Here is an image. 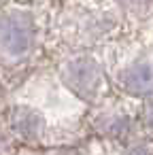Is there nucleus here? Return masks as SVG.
Segmentation results:
<instances>
[{
	"label": "nucleus",
	"mask_w": 153,
	"mask_h": 155,
	"mask_svg": "<svg viewBox=\"0 0 153 155\" xmlns=\"http://www.w3.org/2000/svg\"><path fill=\"white\" fill-rule=\"evenodd\" d=\"M128 17L113 0H66L53 17V32L66 51H91L113 41Z\"/></svg>",
	"instance_id": "f257e3e1"
},
{
	"label": "nucleus",
	"mask_w": 153,
	"mask_h": 155,
	"mask_svg": "<svg viewBox=\"0 0 153 155\" xmlns=\"http://www.w3.org/2000/svg\"><path fill=\"white\" fill-rule=\"evenodd\" d=\"M113 87L132 98H149L153 96V58L147 53H138L125 64H121L113 74Z\"/></svg>",
	"instance_id": "20e7f679"
},
{
	"label": "nucleus",
	"mask_w": 153,
	"mask_h": 155,
	"mask_svg": "<svg viewBox=\"0 0 153 155\" xmlns=\"http://www.w3.org/2000/svg\"><path fill=\"white\" fill-rule=\"evenodd\" d=\"M113 2L123 11V15L136 21H145L153 15V0H113Z\"/></svg>",
	"instance_id": "0eeeda50"
},
{
	"label": "nucleus",
	"mask_w": 153,
	"mask_h": 155,
	"mask_svg": "<svg viewBox=\"0 0 153 155\" xmlns=\"http://www.w3.org/2000/svg\"><path fill=\"white\" fill-rule=\"evenodd\" d=\"M5 127L7 132H11V136L17 142L24 144H41L47 132V121L45 117L26 104H17L11 106L5 115Z\"/></svg>",
	"instance_id": "39448f33"
},
{
	"label": "nucleus",
	"mask_w": 153,
	"mask_h": 155,
	"mask_svg": "<svg viewBox=\"0 0 153 155\" xmlns=\"http://www.w3.org/2000/svg\"><path fill=\"white\" fill-rule=\"evenodd\" d=\"M89 123L100 136L108 140H128L134 132V117L123 106H117V104L94 106Z\"/></svg>",
	"instance_id": "423d86ee"
},
{
	"label": "nucleus",
	"mask_w": 153,
	"mask_h": 155,
	"mask_svg": "<svg viewBox=\"0 0 153 155\" xmlns=\"http://www.w3.org/2000/svg\"><path fill=\"white\" fill-rule=\"evenodd\" d=\"M125 155H153V153H151L149 144H145V142H132L128 147Z\"/></svg>",
	"instance_id": "1a4fd4ad"
},
{
	"label": "nucleus",
	"mask_w": 153,
	"mask_h": 155,
	"mask_svg": "<svg viewBox=\"0 0 153 155\" xmlns=\"http://www.w3.org/2000/svg\"><path fill=\"white\" fill-rule=\"evenodd\" d=\"M138 123L153 138V96L142 100V106H140V113H138Z\"/></svg>",
	"instance_id": "6e6552de"
},
{
	"label": "nucleus",
	"mask_w": 153,
	"mask_h": 155,
	"mask_svg": "<svg viewBox=\"0 0 153 155\" xmlns=\"http://www.w3.org/2000/svg\"><path fill=\"white\" fill-rule=\"evenodd\" d=\"M11 2H17V5H26V7H36V5L49 2V0H2V7H5V5H11Z\"/></svg>",
	"instance_id": "9d476101"
},
{
	"label": "nucleus",
	"mask_w": 153,
	"mask_h": 155,
	"mask_svg": "<svg viewBox=\"0 0 153 155\" xmlns=\"http://www.w3.org/2000/svg\"><path fill=\"white\" fill-rule=\"evenodd\" d=\"M41 43V24L34 7L5 5L0 17V53L5 72L32 62Z\"/></svg>",
	"instance_id": "f03ea898"
},
{
	"label": "nucleus",
	"mask_w": 153,
	"mask_h": 155,
	"mask_svg": "<svg viewBox=\"0 0 153 155\" xmlns=\"http://www.w3.org/2000/svg\"><path fill=\"white\" fill-rule=\"evenodd\" d=\"M58 77L68 91L89 106L104 104L113 89V81L91 51H66L58 62Z\"/></svg>",
	"instance_id": "7ed1b4c3"
}]
</instances>
